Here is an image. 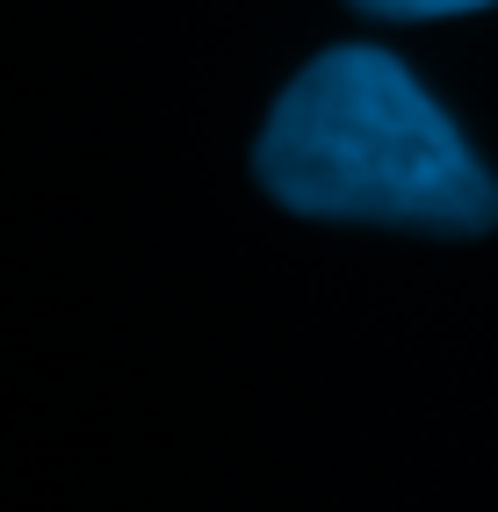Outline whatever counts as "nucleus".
Instances as JSON below:
<instances>
[{"label":"nucleus","mask_w":498,"mask_h":512,"mask_svg":"<svg viewBox=\"0 0 498 512\" xmlns=\"http://www.w3.org/2000/svg\"><path fill=\"white\" fill-rule=\"evenodd\" d=\"M361 15H383V22H441V15H470L491 8V0H347Z\"/></svg>","instance_id":"nucleus-2"},{"label":"nucleus","mask_w":498,"mask_h":512,"mask_svg":"<svg viewBox=\"0 0 498 512\" xmlns=\"http://www.w3.org/2000/svg\"><path fill=\"white\" fill-rule=\"evenodd\" d=\"M253 174L282 210L477 238L498 231V181L448 109L376 44L311 58L253 145Z\"/></svg>","instance_id":"nucleus-1"}]
</instances>
